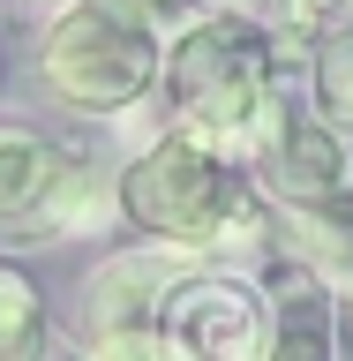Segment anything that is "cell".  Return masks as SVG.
<instances>
[{"label":"cell","instance_id":"obj_1","mask_svg":"<svg viewBox=\"0 0 353 361\" xmlns=\"http://www.w3.org/2000/svg\"><path fill=\"white\" fill-rule=\"evenodd\" d=\"M120 219L143 226L151 241H173L188 256H211V248H256L271 233L264 203H256V180L233 166V151L203 143L188 128H166L158 143L128 158L120 173Z\"/></svg>","mask_w":353,"mask_h":361},{"label":"cell","instance_id":"obj_2","mask_svg":"<svg viewBox=\"0 0 353 361\" xmlns=\"http://www.w3.org/2000/svg\"><path fill=\"white\" fill-rule=\"evenodd\" d=\"M158 83H166L173 128L248 158V135L278 106V45L241 8H218V16H196L188 30L166 38V75Z\"/></svg>","mask_w":353,"mask_h":361},{"label":"cell","instance_id":"obj_3","mask_svg":"<svg viewBox=\"0 0 353 361\" xmlns=\"http://www.w3.org/2000/svg\"><path fill=\"white\" fill-rule=\"evenodd\" d=\"M158 75H166V38L98 0H68L38 38V83L75 113H128Z\"/></svg>","mask_w":353,"mask_h":361},{"label":"cell","instance_id":"obj_4","mask_svg":"<svg viewBox=\"0 0 353 361\" xmlns=\"http://www.w3.org/2000/svg\"><path fill=\"white\" fill-rule=\"evenodd\" d=\"M158 331H166L173 361H264L271 331H278V301L256 279H241V271H203L196 264L166 293Z\"/></svg>","mask_w":353,"mask_h":361},{"label":"cell","instance_id":"obj_5","mask_svg":"<svg viewBox=\"0 0 353 361\" xmlns=\"http://www.w3.org/2000/svg\"><path fill=\"white\" fill-rule=\"evenodd\" d=\"M248 166H256V188L293 203H323L346 188V143H338L331 121H316V113H293L286 90H278V106L264 113V128L248 135Z\"/></svg>","mask_w":353,"mask_h":361},{"label":"cell","instance_id":"obj_6","mask_svg":"<svg viewBox=\"0 0 353 361\" xmlns=\"http://www.w3.org/2000/svg\"><path fill=\"white\" fill-rule=\"evenodd\" d=\"M196 271V256L173 241H151V248H120V256H106V264L90 271L83 286V324L90 331H120V324H158V309H166V293L180 286Z\"/></svg>","mask_w":353,"mask_h":361},{"label":"cell","instance_id":"obj_7","mask_svg":"<svg viewBox=\"0 0 353 361\" xmlns=\"http://www.w3.org/2000/svg\"><path fill=\"white\" fill-rule=\"evenodd\" d=\"M286 233H293V256H301L316 279H331V286L353 293V188H338V196H323V203H293Z\"/></svg>","mask_w":353,"mask_h":361},{"label":"cell","instance_id":"obj_8","mask_svg":"<svg viewBox=\"0 0 353 361\" xmlns=\"http://www.w3.org/2000/svg\"><path fill=\"white\" fill-rule=\"evenodd\" d=\"M53 173H61V143L38 135V128L0 121V226L30 219L45 203V188H53Z\"/></svg>","mask_w":353,"mask_h":361},{"label":"cell","instance_id":"obj_9","mask_svg":"<svg viewBox=\"0 0 353 361\" xmlns=\"http://www.w3.org/2000/svg\"><path fill=\"white\" fill-rule=\"evenodd\" d=\"M264 361H338V324H331V293L309 279L278 286V331H271Z\"/></svg>","mask_w":353,"mask_h":361},{"label":"cell","instance_id":"obj_10","mask_svg":"<svg viewBox=\"0 0 353 361\" xmlns=\"http://www.w3.org/2000/svg\"><path fill=\"white\" fill-rule=\"evenodd\" d=\"M45 354V293L23 264L0 256V361H38Z\"/></svg>","mask_w":353,"mask_h":361},{"label":"cell","instance_id":"obj_11","mask_svg":"<svg viewBox=\"0 0 353 361\" xmlns=\"http://www.w3.org/2000/svg\"><path fill=\"white\" fill-rule=\"evenodd\" d=\"M316 106H323V121H346L353 128V30H338L316 53Z\"/></svg>","mask_w":353,"mask_h":361},{"label":"cell","instance_id":"obj_12","mask_svg":"<svg viewBox=\"0 0 353 361\" xmlns=\"http://www.w3.org/2000/svg\"><path fill=\"white\" fill-rule=\"evenodd\" d=\"M83 361H173L158 324H120V331H90Z\"/></svg>","mask_w":353,"mask_h":361},{"label":"cell","instance_id":"obj_13","mask_svg":"<svg viewBox=\"0 0 353 361\" xmlns=\"http://www.w3.org/2000/svg\"><path fill=\"white\" fill-rule=\"evenodd\" d=\"M98 8L143 23L151 38H173V30H188V23H196V0H98Z\"/></svg>","mask_w":353,"mask_h":361},{"label":"cell","instance_id":"obj_14","mask_svg":"<svg viewBox=\"0 0 353 361\" xmlns=\"http://www.w3.org/2000/svg\"><path fill=\"white\" fill-rule=\"evenodd\" d=\"M286 16L309 30V23H331V16H353V0H286Z\"/></svg>","mask_w":353,"mask_h":361},{"label":"cell","instance_id":"obj_15","mask_svg":"<svg viewBox=\"0 0 353 361\" xmlns=\"http://www.w3.org/2000/svg\"><path fill=\"white\" fill-rule=\"evenodd\" d=\"M225 8H248V0H225Z\"/></svg>","mask_w":353,"mask_h":361}]
</instances>
